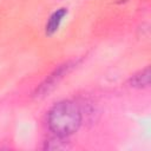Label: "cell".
Listing matches in <instances>:
<instances>
[{
    "label": "cell",
    "mask_w": 151,
    "mask_h": 151,
    "mask_svg": "<svg viewBox=\"0 0 151 151\" xmlns=\"http://www.w3.org/2000/svg\"><path fill=\"white\" fill-rule=\"evenodd\" d=\"M66 14H67L66 8H59L54 13L51 14V17L46 24V29H45L47 35H52L53 33L57 32V29L59 28V26H60V24H61V21Z\"/></svg>",
    "instance_id": "obj_4"
},
{
    "label": "cell",
    "mask_w": 151,
    "mask_h": 151,
    "mask_svg": "<svg viewBox=\"0 0 151 151\" xmlns=\"http://www.w3.org/2000/svg\"><path fill=\"white\" fill-rule=\"evenodd\" d=\"M127 84L133 88H145V87H147L150 85V67L146 66L145 68L134 73L129 79Z\"/></svg>",
    "instance_id": "obj_3"
},
{
    "label": "cell",
    "mask_w": 151,
    "mask_h": 151,
    "mask_svg": "<svg viewBox=\"0 0 151 151\" xmlns=\"http://www.w3.org/2000/svg\"><path fill=\"white\" fill-rule=\"evenodd\" d=\"M68 147L67 137L54 134L53 137L48 138L45 142V150H52V151H59V150H66Z\"/></svg>",
    "instance_id": "obj_5"
},
{
    "label": "cell",
    "mask_w": 151,
    "mask_h": 151,
    "mask_svg": "<svg viewBox=\"0 0 151 151\" xmlns=\"http://www.w3.org/2000/svg\"><path fill=\"white\" fill-rule=\"evenodd\" d=\"M71 68V64L67 63V64H64V65H60L58 68H55L46 79L44 83L40 84V86L37 88V91L34 92V97L37 98H41L46 94H48L55 86L57 84L64 78V76L70 71Z\"/></svg>",
    "instance_id": "obj_2"
},
{
    "label": "cell",
    "mask_w": 151,
    "mask_h": 151,
    "mask_svg": "<svg viewBox=\"0 0 151 151\" xmlns=\"http://www.w3.org/2000/svg\"><path fill=\"white\" fill-rule=\"evenodd\" d=\"M47 123L54 134L68 137L73 134L81 124V111L76 103L61 100L50 110Z\"/></svg>",
    "instance_id": "obj_1"
}]
</instances>
